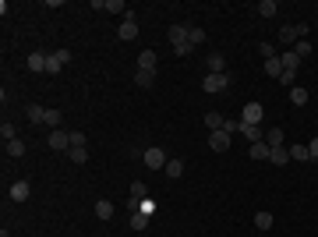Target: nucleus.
Instances as JSON below:
<instances>
[{
    "instance_id": "1",
    "label": "nucleus",
    "mask_w": 318,
    "mask_h": 237,
    "mask_svg": "<svg viewBox=\"0 0 318 237\" xmlns=\"http://www.w3.org/2000/svg\"><path fill=\"white\" fill-rule=\"evenodd\" d=\"M301 36H308V21H297V25H283V28H279V39L287 43V50H290L294 43H301Z\"/></svg>"
},
{
    "instance_id": "2",
    "label": "nucleus",
    "mask_w": 318,
    "mask_h": 237,
    "mask_svg": "<svg viewBox=\"0 0 318 237\" xmlns=\"http://www.w3.org/2000/svg\"><path fill=\"white\" fill-rule=\"evenodd\" d=\"M135 36H138V21H135V11H128L124 21H120V28H117V39L120 43H131Z\"/></svg>"
},
{
    "instance_id": "3",
    "label": "nucleus",
    "mask_w": 318,
    "mask_h": 237,
    "mask_svg": "<svg viewBox=\"0 0 318 237\" xmlns=\"http://www.w3.org/2000/svg\"><path fill=\"white\" fill-rule=\"evenodd\" d=\"M68 61H71V50H53V53H46V71L50 75H60Z\"/></svg>"
},
{
    "instance_id": "4",
    "label": "nucleus",
    "mask_w": 318,
    "mask_h": 237,
    "mask_svg": "<svg viewBox=\"0 0 318 237\" xmlns=\"http://www.w3.org/2000/svg\"><path fill=\"white\" fill-rule=\"evenodd\" d=\"M230 142H234L230 131H209V149H212V153H227Z\"/></svg>"
},
{
    "instance_id": "5",
    "label": "nucleus",
    "mask_w": 318,
    "mask_h": 237,
    "mask_svg": "<svg viewBox=\"0 0 318 237\" xmlns=\"http://www.w3.org/2000/svg\"><path fill=\"white\" fill-rule=\"evenodd\" d=\"M202 88L205 92H223V88H230V75H205Z\"/></svg>"
},
{
    "instance_id": "6",
    "label": "nucleus",
    "mask_w": 318,
    "mask_h": 237,
    "mask_svg": "<svg viewBox=\"0 0 318 237\" xmlns=\"http://www.w3.org/2000/svg\"><path fill=\"white\" fill-rule=\"evenodd\" d=\"M142 159H145V166H149V170H166V163H170L163 149H149V153H142Z\"/></svg>"
},
{
    "instance_id": "7",
    "label": "nucleus",
    "mask_w": 318,
    "mask_h": 237,
    "mask_svg": "<svg viewBox=\"0 0 318 237\" xmlns=\"http://www.w3.org/2000/svg\"><path fill=\"white\" fill-rule=\"evenodd\" d=\"M46 142H50V149H57V153H60V149H71V131H64V128H60V131H50Z\"/></svg>"
},
{
    "instance_id": "8",
    "label": "nucleus",
    "mask_w": 318,
    "mask_h": 237,
    "mask_svg": "<svg viewBox=\"0 0 318 237\" xmlns=\"http://www.w3.org/2000/svg\"><path fill=\"white\" fill-rule=\"evenodd\" d=\"M7 195H11V202H25V198L32 195V184H28V181H14Z\"/></svg>"
},
{
    "instance_id": "9",
    "label": "nucleus",
    "mask_w": 318,
    "mask_h": 237,
    "mask_svg": "<svg viewBox=\"0 0 318 237\" xmlns=\"http://www.w3.org/2000/svg\"><path fill=\"white\" fill-rule=\"evenodd\" d=\"M187 32H191V25H170L166 36H170V43L177 46V43H187Z\"/></svg>"
},
{
    "instance_id": "10",
    "label": "nucleus",
    "mask_w": 318,
    "mask_h": 237,
    "mask_svg": "<svg viewBox=\"0 0 318 237\" xmlns=\"http://www.w3.org/2000/svg\"><path fill=\"white\" fill-rule=\"evenodd\" d=\"M244 124H262V103H247L244 106Z\"/></svg>"
},
{
    "instance_id": "11",
    "label": "nucleus",
    "mask_w": 318,
    "mask_h": 237,
    "mask_svg": "<svg viewBox=\"0 0 318 237\" xmlns=\"http://www.w3.org/2000/svg\"><path fill=\"white\" fill-rule=\"evenodd\" d=\"M240 135H244V138H247L251 145H255V142H265V138H262V128H258V124H244V121H240Z\"/></svg>"
},
{
    "instance_id": "12",
    "label": "nucleus",
    "mask_w": 318,
    "mask_h": 237,
    "mask_svg": "<svg viewBox=\"0 0 318 237\" xmlns=\"http://www.w3.org/2000/svg\"><path fill=\"white\" fill-rule=\"evenodd\" d=\"M209 75H227V61H223V53H209Z\"/></svg>"
},
{
    "instance_id": "13",
    "label": "nucleus",
    "mask_w": 318,
    "mask_h": 237,
    "mask_svg": "<svg viewBox=\"0 0 318 237\" xmlns=\"http://www.w3.org/2000/svg\"><path fill=\"white\" fill-rule=\"evenodd\" d=\"M265 145L269 149H283V128H269L265 131Z\"/></svg>"
},
{
    "instance_id": "14",
    "label": "nucleus",
    "mask_w": 318,
    "mask_h": 237,
    "mask_svg": "<svg viewBox=\"0 0 318 237\" xmlns=\"http://www.w3.org/2000/svg\"><path fill=\"white\" fill-rule=\"evenodd\" d=\"M128 209H135V213H142V216H152V213H156V202H152V198H142V202H128Z\"/></svg>"
},
{
    "instance_id": "15",
    "label": "nucleus",
    "mask_w": 318,
    "mask_h": 237,
    "mask_svg": "<svg viewBox=\"0 0 318 237\" xmlns=\"http://www.w3.org/2000/svg\"><path fill=\"white\" fill-rule=\"evenodd\" d=\"M138 68L156 71V50H142V53H138Z\"/></svg>"
},
{
    "instance_id": "16",
    "label": "nucleus",
    "mask_w": 318,
    "mask_h": 237,
    "mask_svg": "<svg viewBox=\"0 0 318 237\" xmlns=\"http://www.w3.org/2000/svg\"><path fill=\"white\" fill-rule=\"evenodd\" d=\"M28 68H32V71H46V53H43V50H32V53H28Z\"/></svg>"
},
{
    "instance_id": "17",
    "label": "nucleus",
    "mask_w": 318,
    "mask_h": 237,
    "mask_svg": "<svg viewBox=\"0 0 318 237\" xmlns=\"http://www.w3.org/2000/svg\"><path fill=\"white\" fill-rule=\"evenodd\" d=\"M279 64H283V71H297V68H301V57H297L294 50H287V53L279 57Z\"/></svg>"
},
{
    "instance_id": "18",
    "label": "nucleus",
    "mask_w": 318,
    "mask_h": 237,
    "mask_svg": "<svg viewBox=\"0 0 318 237\" xmlns=\"http://www.w3.org/2000/svg\"><path fill=\"white\" fill-rule=\"evenodd\" d=\"M308 99H311V92H308V88H301V85H294V88H290V103H294V106H304Z\"/></svg>"
},
{
    "instance_id": "19",
    "label": "nucleus",
    "mask_w": 318,
    "mask_h": 237,
    "mask_svg": "<svg viewBox=\"0 0 318 237\" xmlns=\"http://www.w3.org/2000/svg\"><path fill=\"white\" fill-rule=\"evenodd\" d=\"M269 163L287 166V163H290V149H287V145H283V149H272V153H269Z\"/></svg>"
},
{
    "instance_id": "20",
    "label": "nucleus",
    "mask_w": 318,
    "mask_h": 237,
    "mask_svg": "<svg viewBox=\"0 0 318 237\" xmlns=\"http://www.w3.org/2000/svg\"><path fill=\"white\" fill-rule=\"evenodd\" d=\"M269 153H272V149H269L265 142H255V145L247 149V156H251V159H269Z\"/></svg>"
},
{
    "instance_id": "21",
    "label": "nucleus",
    "mask_w": 318,
    "mask_h": 237,
    "mask_svg": "<svg viewBox=\"0 0 318 237\" xmlns=\"http://www.w3.org/2000/svg\"><path fill=\"white\" fill-rule=\"evenodd\" d=\"M135 81H138L142 88H152V81H156V71H145V68H138V75H135Z\"/></svg>"
},
{
    "instance_id": "22",
    "label": "nucleus",
    "mask_w": 318,
    "mask_h": 237,
    "mask_svg": "<svg viewBox=\"0 0 318 237\" xmlns=\"http://www.w3.org/2000/svg\"><path fill=\"white\" fill-rule=\"evenodd\" d=\"M265 75H269V78H279V75H283V64H279V57H269V61H265Z\"/></svg>"
},
{
    "instance_id": "23",
    "label": "nucleus",
    "mask_w": 318,
    "mask_h": 237,
    "mask_svg": "<svg viewBox=\"0 0 318 237\" xmlns=\"http://www.w3.org/2000/svg\"><path fill=\"white\" fill-rule=\"evenodd\" d=\"M28 121H32V124H46V110H43L39 103H32V106H28Z\"/></svg>"
},
{
    "instance_id": "24",
    "label": "nucleus",
    "mask_w": 318,
    "mask_h": 237,
    "mask_svg": "<svg viewBox=\"0 0 318 237\" xmlns=\"http://www.w3.org/2000/svg\"><path fill=\"white\" fill-rule=\"evenodd\" d=\"M223 124H227V121H223L219 113H212V110L205 113V128H209V131H223Z\"/></svg>"
},
{
    "instance_id": "25",
    "label": "nucleus",
    "mask_w": 318,
    "mask_h": 237,
    "mask_svg": "<svg viewBox=\"0 0 318 237\" xmlns=\"http://www.w3.org/2000/svg\"><path fill=\"white\" fill-rule=\"evenodd\" d=\"M96 216H99V220H110V216H113V202L99 198V202H96Z\"/></svg>"
},
{
    "instance_id": "26",
    "label": "nucleus",
    "mask_w": 318,
    "mask_h": 237,
    "mask_svg": "<svg viewBox=\"0 0 318 237\" xmlns=\"http://www.w3.org/2000/svg\"><path fill=\"white\" fill-rule=\"evenodd\" d=\"M272 223H276V220H272V213H265V209H262V213H255V227H258V230H269Z\"/></svg>"
},
{
    "instance_id": "27",
    "label": "nucleus",
    "mask_w": 318,
    "mask_h": 237,
    "mask_svg": "<svg viewBox=\"0 0 318 237\" xmlns=\"http://www.w3.org/2000/svg\"><path fill=\"white\" fill-rule=\"evenodd\" d=\"M290 159H297V163H308V159H311L308 145H290Z\"/></svg>"
},
{
    "instance_id": "28",
    "label": "nucleus",
    "mask_w": 318,
    "mask_h": 237,
    "mask_svg": "<svg viewBox=\"0 0 318 237\" xmlns=\"http://www.w3.org/2000/svg\"><path fill=\"white\" fill-rule=\"evenodd\" d=\"M276 11H279V4H276V0H262V4H258V14H262V18H272Z\"/></svg>"
},
{
    "instance_id": "29",
    "label": "nucleus",
    "mask_w": 318,
    "mask_h": 237,
    "mask_svg": "<svg viewBox=\"0 0 318 237\" xmlns=\"http://www.w3.org/2000/svg\"><path fill=\"white\" fill-rule=\"evenodd\" d=\"M187 43H191V46H202V43H205V28H195V25H191V32H187Z\"/></svg>"
},
{
    "instance_id": "30",
    "label": "nucleus",
    "mask_w": 318,
    "mask_h": 237,
    "mask_svg": "<svg viewBox=\"0 0 318 237\" xmlns=\"http://www.w3.org/2000/svg\"><path fill=\"white\" fill-rule=\"evenodd\" d=\"M142 198H149V191H145L142 181H135V184H131V202H142Z\"/></svg>"
},
{
    "instance_id": "31",
    "label": "nucleus",
    "mask_w": 318,
    "mask_h": 237,
    "mask_svg": "<svg viewBox=\"0 0 318 237\" xmlns=\"http://www.w3.org/2000/svg\"><path fill=\"white\" fill-rule=\"evenodd\" d=\"M60 121H64L60 110H46V124H53V131H60Z\"/></svg>"
},
{
    "instance_id": "32",
    "label": "nucleus",
    "mask_w": 318,
    "mask_h": 237,
    "mask_svg": "<svg viewBox=\"0 0 318 237\" xmlns=\"http://www.w3.org/2000/svg\"><path fill=\"white\" fill-rule=\"evenodd\" d=\"M7 156H25V142H21V138L7 142Z\"/></svg>"
},
{
    "instance_id": "33",
    "label": "nucleus",
    "mask_w": 318,
    "mask_h": 237,
    "mask_svg": "<svg viewBox=\"0 0 318 237\" xmlns=\"http://www.w3.org/2000/svg\"><path fill=\"white\" fill-rule=\"evenodd\" d=\"M166 173H170V177L177 181V177L184 173V163H180V159H170V163H166Z\"/></svg>"
},
{
    "instance_id": "34",
    "label": "nucleus",
    "mask_w": 318,
    "mask_h": 237,
    "mask_svg": "<svg viewBox=\"0 0 318 237\" xmlns=\"http://www.w3.org/2000/svg\"><path fill=\"white\" fill-rule=\"evenodd\" d=\"M294 53H297V57L304 61V57L311 53V43H308V39H301V43H294Z\"/></svg>"
},
{
    "instance_id": "35",
    "label": "nucleus",
    "mask_w": 318,
    "mask_h": 237,
    "mask_svg": "<svg viewBox=\"0 0 318 237\" xmlns=\"http://www.w3.org/2000/svg\"><path fill=\"white\" fill-rule=\"evenodd\" d=\"M0 138H4V142H14V138H18L14 124H0Z\"/></svg>"
},
{
    "instance_id": "36",
    "label": "nucleus",
    "mask_w": 318,
    "mask_h": 237,
    "mask_svg": "<svg viewBox=\"0 0 318 237\" xmlns=\"http://www.w3.org/2000/svg\"><path fill=\"white\" fill-rule=\"evenodd\" d=\"M145 227H149V216L135 213V216H131V230H145Z\"/></svg>"
},
{
    "instance_id": "37",
    "label": "nucleus",
    "mask_w": 318,
    "mask_h": 237,
    "mask_svg": "<svg viewBox=\"0 0 318 237\" xmlns=\"http://www.w3.org/2000/svg\"><path fill=\"white\" fill-rule=\"evenodd\" d=\"M106 11H113V14H128L124 0H106Z\"/></svg>"
},
{
    "instance_id": "38",
    "label": "nucleus",
    "mask_w": 318,
    "mask_h": 237,
    "mask_svg": "<svg viewBox=\"0 0 318 237\" xmlns=\"http://www.w3.org/2000/svg\"><path fill=\"white\" fill-rule=\"evenodd\" d=\"M68 156H71V163H85V159H88V149H68Z\"/></svg>"
},
{
    "instance_id": "39",
    "label": "nucleus",
    "mask_w": 318,
    "mask_h": 237,
    "mask_svg": "<svg viewBox=\"0 0 318 237\" xmlns=\"http://www.w3.org/2000/svg\"><path fill=\"white\" fill-rule=\"evenodd\" d=\"M71 149H85V131H71Z\"/></svg>"
},
{
    "instance_id": "40",
    "label": "nucleus",
    "mask_w": 318,
    "mask_h": 237,
    "mask_svg": "<svg viewBox=\"0 0 318 237\" xmlns=\"http://www.w3.org/2000/svg\"><path fill=\"white\" fill-rule=\"evenodd\" d=\"M173 50H177V57H187V53H191V50H195V46H191V43H177V46H173Z\"/></svg>"
},
{
    "instance_id": "41",
    "label": "nucleus",
    "mask_w": 318,
    "mask_h": 237,
    "mask_svg": "<svg viewBox=\"0 0 318 237\" xmlns=\"http://www.w3.org/2000/svg\"><path fill=\"white\" fill-rule=\"evenodd\" d=\"M262 57L269 61V57H276V50H272V43H262Z\"/></svg>"
},
{
    "instance_id": "42",
    "label": "nucleus",
    "mask_w": 318,
    "mask_h": 237,
    "mask_svg": "<svg viewBox=\"0 0 318 237\" xmlns=\"http://www.w3.org/2000/svg\"><path fill=\"white\" fill-rule=\"evenodd\" d=\"M294 78H297V71H283V75H279V81H283V85H290Z\"/></svg>"
},
{
    "instance_id": "43",
    "label": "nucleus",
    "mask_w": 318,
    "mask_h": 237,
    "mask_svg": "<svg viewBox=\"0 0 318 237\" xmlns=\"http://www.w3.org/2000/svg\"><path fill=\"white\" fill-rule=\"evenodd\" d=\"M308 153H311V159H318V135L311 138V145H308Z\"/></svg>"
},
{
    "instance_id": "44",
    "label": "nucleus",
    "mask_w": 318,
    "mask_h": 237,
    "mask_svg": "<svg viewBox=\"0 0 318 237\" xmlns=\"http://www.w3.org/2000/svg\"><path fill=\"white\" fill-rule=\"evenodd\" d=\"M0 237H11V234H7V230H4V234H0Z\"/></svg>"
}]
</instances>
